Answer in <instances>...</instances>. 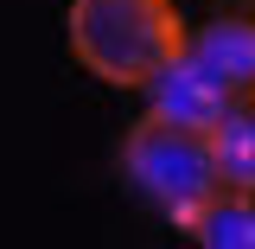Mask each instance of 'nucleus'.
Segmentation results:
<instances>
[{
    "mask_svg": "<svg viewBox=\"0 0 255 249\" xmlns=\"http://www.w3.org/2000/svg\"><path fill=\"white\" fill-rule=\"evenodd\" d=\"M64 38H70V58L96 83L147 90L185 51L191 26L179 19V0H70Z\"/></svg>",
    "mask_w": 255,
    "mask_h": 249,
    "instance_id": "nucleus-1",
    "label": "nucleus"
},
{
    "mask_svg": "<svg viewBox=\"0 0 255 249\" xmlns=\"http://www.w3.org/2000/svg\"><path fill=\"white\" fill-rule=\"evenodd\" d=\"M122 179L153 205L159 218H172L185 230L223 192L217 154H211V128H185V122H166V115L134 122L128 141H122Z\"/></svg>",
    "mask_w": 255,
    "mask_h": 249,
    "instance_id": "nucleus-2",
    "label": "nucleus"
},
{
    "mask_svg": "<svg viewBox=\"0 0 255 249\" xmlns=\"http://www.w3.org/2000/svg\"><path fill=\"white\" fill-rule=\"evenodd\" d=\"M140 96H147V115H166V122H185V128H217V115L236 102V96L211 77V64L198 58L191 45L166 64Z\"/></svg>",
    "mask_w": 255,
    "mask_h": 249,
    "instance_id": "nucleus-3",
    "label": "nucleus"
},
{
    "mask_svg": "<svg viewBox=\"0 0 255 249\" xmlns=\"http://www.w3.org/2000/svg\"><path fill=\"white\" fill-rule=\"evenodd\" d=\"M230 96H255V13H217L185 38Z\"/></svg>",
    "mask_w": 255,
    "mask_h": 249,
    "instance_id": "nucleus-4",
    "label": "nucleus"
},
{
    "mask_svg": "<svg viewBox=\"0 0 255 249\" xmlns=\"http://www.w3.org/2000/svg\"><path fill=\"white\" fill-rule=\"evenodd\" d=\"M185 237L204 243V249H255V192L223 186L217 198L185 224Z\"/></svg>",
    "mask_w": 255,
    "mask_h": 249,
    "instance_id": "nucleus-5",
    "label": "nucleus"
},
{
    "mask_svg": "<svg viewBox=\"0 0 255 249\" xmlns=\"http://www.w3.org/2000/svg\"><path fill=\"white\" fill-rule=\"evenodd\" d=\"M211 154H217L223 186L255 192V96H236L211 128Z\"/></svg>",
    "mask_w": 255,
    "mask_h": 249,
    "instance_id": "nucleus-6",
    "label": "nucleus"
}]
</instances>
